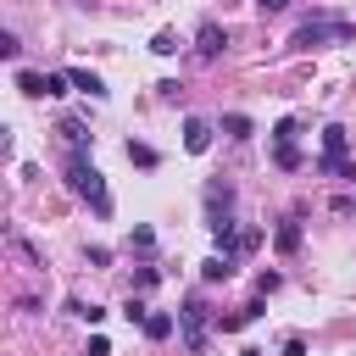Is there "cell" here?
Returning a JSON list of instances; mask_svg holds the SVG:
<instances>
[{"label":"cell","mask_w":356,"mask_h":356,"mask_svg":"<svg viewBox=\"0 0 356 356\" xmlns=\"http://www.w3.org/2000/svg\"><path fill=\"white\" fill-rule=\"evenodd\" d=\"M350 39H356L350 17H306L289 33V50H323V44H350Z\"/></svg>","instance_id":"obj_1"},{"label":"cell","mask_w":356,"mask_h":356,"mask_svg":"<svg viewBox=\"0 0 356 356\" xmlns=\"http://www.w3.org/2000/svg\"><path fill=\"white\" fill-rule=\"evenodd\" d=\"M67 189H72L78 200H89L100 217L111 211V195H106V184H100V172H95V161H89L83 150H72V156H67Z\"/></svg>","instance_id":"obj_2"},{"label":"cell","mask_w":356,"mask_h":356,"mask_svg":"<svg viewBox=\"0 0 356 356\" xmlns=\"http://www.w3.org/2000/svg\"><path fill=\"white\" fill-rule=\"evenodd\" d=\"M178 334H184L189 350H206V300H200V295H189V300L178 306Z\"/></svg>","instance_id":"obj_3"},{"label":"cell","mask_w":356,"mask_h":356,"mask_svg":"<svg viewBox=\"0 0 356 356\" xmlns=\"http://www.w3.org/2000/svg\"><path fill=\"white\" fill-rule=\"evenodd\" d=\"M345 145H350V134L339 122H328L323 128V161H317V172H345Z\"/></svg>","instance_id":"obj_4"},{"label":"cell","mask_w":356,"mask_h":356,"mask_svg":"<svg viewBox=\"0 0 356 356\" xmlns=\"http://www.w3.org/2000/svg\"><path fill=\"white\" fill-rule=\"evenodd\" d=\"M228 206H234V189L228 184H206V222H211V234L217 228H234L228 222Z\"/></svg>","instance_id":"obj_5"},{"label":"cell","mask_w":356,"mask_h":356,"mask_svg":"<svg viewBox=\"0 0 356 356\" xmlns=\"http://www.w3.org/2000/svg\"><path fill=\"white\" fill-rule=\"evenodd\" d=\"M184 150H189V156H206V150H211V122H206V117H189V122H184Z\"/></svg>","instance_id":"obj_6"},{"label":"cell","mask_w":356,"mask_h":356,"mask_svg":"<svg viewBox=\"0 0 356 356\" xmlns=\"http://www.w3.org/2000/svg\"><path fill=\"white\" fill-rule=\"evenodd\" d=\"M222 44H228V33H222L217 22H200V33H195V50L211 61V56H222Z\"/></svg>","instance_id":"obj_7"},{"label":"cell","mask_w":356,"mask_h":356,"mask_svg":"<svg viewBox=\"0 0 356 356\" xmlns=\"http://www.w3.org/2000/svg\"><path fill=\"white\" fill-rule=\"evenodd\" d=\"M228 273H234V256H222V250H217V256H206V261H200V278H206V284H222V278H228Z\"/></svg>","instance_id":"obj_8"},{"label":"cell","mask_w":356,"mask_h":356,"mask_svg":"<svg viewBox=\"0 0 356 356\" xmlns=\"http://www.w3.org/2000/svg\"><path fill=\"white\" fill-rule=\"evenodd\" d=\"M67 78H72V89H83V95H95V100H106V83H100V78H95L89 67H72Z\"/></svg>","instance_id":"obj_9"},{"label":"cell","mask_w":356,"mask_h":356,"mask_svg":"<svg viewBox=\"0 0 356 356\" xmlns=\"http://www.w3.org/2000/svg\"><path fill=\"white\" fill-rule=\"evenodd\" d=\"M273 245H278L284 256H289V250H300V222H295V217H284V222H278V234H273Z\"/></svg>","instance_id":"obj_10"},{"label":"cell","mask_w":356,"mask_h":356,"mask_svg":"<svg viewBox=\"0 0 356 356\" xmlns=\"http://www.w3.org/2000/svg\"><path fill=\"white\" fill-rule=\"evenodd\" d=\"M222 134H228V139H250L256 128H250V117H245V111H228V117H222Z\"/></svg>","instance_id":"obj_11"},{"label":"cell","mask_w":356,"mask_h":356,"mask_svg":"<svg viewBox=\"0 0 356 356\" xmlns=\"http://www.w3.org/2000/svg\"><path fill=\"white\" fill-rule=\"evenodd\" d=\"M172 323H178L172 312H150V317H145V334H150V339H167V334H172Z\"/></svg>","instance_id":"obj_12"},{"label":"cell","mask_w":356,"mask_h":356,"mask_svg":"<svg viewBox=\"0 0 356 356\" xmlns=\"http://www.w3.org/2000/svg\"><path fill=\"white\" fill-rule=\"evenodd\" d=\"M273 161H278V167H300V150H295V139H278V145H273Z\"/></svg>","instance_id":"obj_13"},{"label":"cell","mask_w":356,"mask_h":356,"mask_svg":"<svg viewBox=\"0 0 356 356\" xmlns=\"http://www.w3.org/2000/svg\"><path fill=\"white\" fill-rule=\"evenodd\" d=\"M261 317V300H250V306H239L234 317H222V328H245V323H256Z\"/></svg>","instance_id":"obj_14"},{"label":"cell","mask_w":356,"mask_h":356,"mask_svg":"<svg viewBox=\"0 0 356 356\" xmlns=\"http://www.w3.org/2000/svg\"><path fill=\"white\" fill-rule=\"evenodd\" d=\"M17 89L39 100V95H44V72H17Z\"/></svg>","instance_id":"obj_15"},{"label":"cell","mask_w":356,"mask_h":356,"mask_svg":"<svg viewBox=\"0 0 356 356\" xmlns=\"http://www.w3.org/2000/svg\"><path fill=\"white\" fill-rule=\"evenodd\" d=\"M150 50H156V56H172V50H178V33H156Z\"/></svg>","instance_id":"obj_16"},{"label":"cell","mask_w":356,"mask_h":356,"mask_svg":"<svg viewBox=\"0 0 356 356\" xmlns=\"http://www.w3.org/2000/svg\"><path fill=\"white\" fill-rule=\"evenodd\" d=\"M128 161H139V167H156V150H150V145H128Z\"/></svg>","instance_id":"obj_17"},{"label":"cell","mask_w":356,"mask_h":356,"mask_svg":"<svg viewBox=\"0 0 356 356\" xmlns=\"http://www.w3.org/2000/svg\"><path fill=\"white\" fill-rule=\"evenodd\" d=\"M72 312H78V317H83V323H89V328H95V323H100V317H106V312H100V306H83V300H72Z\"/></svg>","instance_id":"obj_18"},{"label":"cell","mask_w":356,"mask_h":356,"mask_svg":"<svg viewBox=\"0 0 356 356\" xmlns=\"http://www.w3.org/2000/svg\"><path fill=\"white\" fill-rule=\"evenodd\" d=\"M122 317H128V323H145L150 312H145V300H134V295H128V306H122Z\"/></svg>","instance_id":"obj_19"},{"label":"cell","mask_w":356,"mask_h":356,"mask_svg":"<svg viewBox=\"0 0 356 356\" xmlns=\"http://www.w3.org/2000/svg\"><path fill=\"white\" fill-rule=\"evenodd\" d=\"M17 50H22V44H17V33H0V56H6V61H17Z\"/></svg>","instance_id":"obj_20"},{"label":"cell","mask_w":356,"mask_h":356,"mask_svg":"<svg viewBox=\"0 0 356 356\" xmlns=\"http://www.w3.org/2000/svg\"><path fill=\"white\" fill-rule=\"evenodd\" d=\"M295 134H300V122H295V117H284V122L273 128V139H295Z\"/></svg>","instance_id":"obj_21"},{"label":"cell","mask_w":356,"mask_h":356,"mask_svg":"<svg viewBox=\"0 0 356 356\" xmlns=\"http://www.w3.org/2000/svg\"><path fill=\"white\" fill-rule=\"evenodd\" d=\"M156 278H161V273H156V267H139V273H134V289H150V284H156Z\"/></svg>","instance_id":"obj_22"},{"label":"cell","mask_w":356,"mask_h":356,"mask_svg":"<svg viewBox=\"0 0 356 356\" xmlns=\"http://www.w3.org/2000/svg\"><path fill=\"white\" fill-rule=\"evenodd\" d=\"M83 356H111V339H106V334H95V339H89V350H83Z\"/></svg>","instance_id":"obj_23"},{"label":"cell","mask_w":356,"mask_h":356,"mask_svg":"<svg viewBox=\"0 0 356 356\" xmlns=\"http://www.w3.org/2000/svg\"><path fill=\"white\" fill-rule=\"evenodd\" d=\"M256 6H261V11H284L289 0H256Z\"/></svg>","instance_id":"obj_24"},{"label":"cell","mask_w":356,"mask_h":356,"mask_svg":"<svg viewBox=\"0 0 356 356\" xmlns=\"http://www.w3.org/2000/svg\"><path fill=\"white\" fill-rule=\"evenodd\" d=\"M239 356H261V350H239Z\"/></svg>","instance_id":"obj_25"}]
</instances>
